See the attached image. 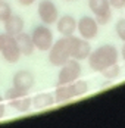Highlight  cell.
Instances as JSON below:
<instances>
[{
    "instance_id": "cell-1",
    "label": "cell",
    "mask_w": 125,
    "mask_h": 128,
    "mask_svg": "<svg viewBox=\"0 0 125 128\" xmlns=\"http://www.w3.org/2000/svg\"><path fill=\"white\" fill-rule=\"evenodd\" d=\"M119 60V52L113 44H103L96 50H91L88 56V66L94 72H102L108 66L118 64Z\"/></svg>"
},
{
    "instance_id": "cell-2",
    "label": "cell",
    "mask_w": 125,
    "mask_h": 128,
    "mask_svg": "<svg viewBox=\"0 0 125 128\" xmlns=\"http://www.w3.org/2000/svg\"><path fill=\"white\" fill-rule=\"evenodd\" d=\"M68 59H71V37H62L49 49V64L60 68Z\"/></svg>"
},
{
    "instance_id": "cell-3",
    "label": "cell",
    "mask_w": 125,
    "mask_h": 128,
    "mask_svg": "<svg viewBox=\"0 0 125 128\" xmlns=\"http://www.w3.org/2000/svg\"><path fill=\"white\" fill-rule=\"evenodd\" d=\"M81 74H82V68H81L80 60L71 58V59H68L60 66V71L58 74V82H56V86L71 84V82L76 81L78 78L81 77Z\"/></svg>"
},
{
    "instance_id": "cell-4",
    "label": "cell",
    "mask_w": 125,
    "mask_h": 128,
    "mask_svg": "<svg viewBox=\"0 0 125 128\" xmlns=\"http://www.w3.org/2000/svg\"><path fill=\"white\" fill-rule=\"evenodd\" d=\"M31 38L34 41L36 49L40 50V52H49V49L52 47V44L54 43V41H53L54 38H53L52 30L49 28V25H44V24L37 25L32 30Z\"/></svg>"
},
{
    "instance_id": "cell-5",
    "label": "cell",
    "mask_w": 125,
    "mask_h": 128,
    "mask_svg": "<svg viewBox=\"0 0 125 128\" xmlns=\"http://www.w3.org/2000/svg\"><path fill=\"white\" fill-rule=\"evenodd\" d=\"M37 15L38 19L41 21V24L44 25H53L56 24L59 15V9L56 6V3L53 0H41L37 6Z\"/></svg>"
},
{
    "instance_id": "cell-6",
    "label": "cell",
    "mask_w": 125,
    "mask_h": 128,
    "mask_svg": "<svg viewBox=\"0 0 125 128\" xmlns=\"http://www.w3.org/2000/svg\"><path fill=\"white\" fill-rule=\"evenodd\" d=\"M2 58L8 62V64H16L21 59V50L18 47L16 38L13 36L4 34L3 32V41H2V47H0Z\"/></svg>"
},
{
    "instance_id": "cell-7",
    "label": "cell",
    "mask_w": 125,
    "mask_h": 128,
    "mask_svg": "<svg viewBox=\"0 0 125 128\" xmlns=\"http://www.w3.org/2000/svg\"><path fill=\"white\" fill-rule=\"evenodd\" d=\"M88 8L94 15L96 21L99 22V25L109 24L112 18V6L109 0H88Z\"/></svg>"
},
{
    "instance_id": "cell-8",
    "label": "cell",
    "mask_w": 125,
    "mask_h": 128,
    "mask_svg": "<svg viewBox=\"0 0 125 128\" xmlns=\"http://www.w3.org/2000/svg\"><path fill=\"white\" fill-rule=\"evenodd\" d=\"M99 22L96 21L94 16H81L76 21V31L80 34V37L86 40H93L97 37L99 34Z\"/></svg>"
},
{
    "instance_id": "cell-9",
    "label": "cell",
    "mask_w": 125,
    "mask_h": 128,
    "mask_svg": "<svg viewBox=\"0 0 125 128\" xmlns=\"http://www.w3.org/2000/svg\"><path fill=\"white\" fill-rule=\"evenodd\" d=\"M91 44L82 37H71V58L76 60H86L91 53Z\"/></svg>"
},
{
    "instance_id": "cell-10",
    "label": "cell",
    "mask_w": 125,
    "mask_h": 128,
    "mask_svg": "<svg viewBox=\"0 0 125 128\" xmlns=\"http://www.w3.org/2000/svg\"><path fill=\"white\" fill-rule=\"evenodd\" d=\"M12 86L19 90H24L26 93H30L36 86V77L31 71L26 69H21L18 72H15V75L12 78Z\"/></svg>"
},
{
    "instance_id": "cell-11",
    "label": "cell",
    "mask_w": 125,
    "mask_h": 128,
    "mask_svg": "<svg viewBox=\"0 0 125 128\" xmlns=\"http://www.w3.org/2000/svg\"><path fill=\"white\" fill-rule=\"evenodd\" d=\"M56 28L62 37H72L76 31V19L72 15L59 16L56 21Z\"/></svg>"
},
{
    "instance_id": "cell-12",
    "label": "cell",
    "mask_w": 125,
    "mask_h": 128,
    "mask_svg": "<svg viewBox=\"0 0 125 128\" xmlns=\"http://www.w3.org/2000/svg\"><path fill=\"white\" fill-rule=\"evenodd\" d=\"M3 28H4V34H9V36H18L19 32H22L25 28V22L22 19V16L19 15H15L12 13L4 22H3Z\"/></svg>"
},
{
    "instance_id": "cell-13",
    "label": "cell",
    "mask_w": 125,
    "mask_h": 128,
    "mask_svg": "<svg viewBox=\"0 0 125 128\" xmlns=\"http://www.w3.org/2000/svg\"><path fill=\"white\" fill-rule=\"evenodd\" d=\"M16 43H18V47L21 50L22 56H32L34 52H36V46H34V41L31 38V34H26V32H19L18 36H15Z\"/></svg>"
},
{
    "instance_id": "cell-14",
    "label": "cell",
    "mask_w": 125,
    "mask_h": 128,
    "mask_svg": "<svg viewBox=\"0 0 125 128\" xmlns=\"http://www.w3.org/2000/svg\"><path fill=\"white\" fill-rule=\"evenodd\" d=\"M54 103H56V99L53 93H38L37 96L32 97V108L37 110L49 109Z\"/></svg>"
},
{
    "instance_id": "cell-15",
    "label": "cell",
    "mask_w": 125,
    "mask_h": 128,
    "mask_svg": "<svg viewBox=\"0 0 125 128\" xmlns=\"http://www.w3.org/2000/svg\"><path fill=\"white\" fill-rule=\"evenodd\" d=\"M54 99H56V103H63V102H69L71 99L76 97L75 96V90L72 82L71 84H63V86H56V90H54Z\"/></svg>"
},
{
    "instance_id": "cell-16",
    "label": "cell",
    "mask_w": 125,
    "mask_h": 128,
    "mask_svg": "<svg viewBox=\"0 0 125 128\" xmlns=\"http://www.w3.org/2000/svg\"><path fill=\"white\" fill-rule=\"evenodd\" d=\"M8 104H9L12 109H15L16 112L25 114V112H30V109L32 108V97H31L30 94H25L22 97L8 100Z\"/></svg>"
},
{
    "instance_id": "cell-17",
    "label": "cell",
    "mask_w": 125,
    "mask_h": 128,
    "mask_svg": "<svg viewBox=\"0 0 125 128\" xmlns=\"http://www.w3.org/2000/svg\"><path fill=\"white\" fill-rule=\"evenodd\" d=\"M102 75L104 80H108V81H110L112 82L113 80H116V78H119L121 75V66L118 64H113L110 66H108L106 69H103L102 71Z\"/></svg>"
},
{
    "instance_id": "cell-18",
    "label": "cell",
    "mask_w": 125,
    "mask_h": 128,
    "mask_svg": "<svg viewBox=\"0 0 125 128\" xmlns=\"http://www.w3.org/2000/svg\"><path fill=\"white\" fill-rule=\"evenodd\" d=\"M72 86H74V90H75V96L76 97H81V96H84V94H87L88 90H90V86H88L87 81H84V80H76L72 82Z\"/></svg>"
},
{
    "instance_id": "cell-19",
    "label": "cell",
    "mask_w": 125,
    "mask_h": 128,
    "mask_svg": "<svg viewBox=\"0 0 125 128\" xmlns=\"http://www.w3.org/2000/svg\"><path fill=\"white\" fill-rule=\"evenodd\" d=\"M25 94H30V93H26L24 90H19L16 88V87H10V88H8L4 91V100L8 102V100H12V99H18V97H22Z\"/></svg>"
},
{
    "instance_id": "cell-20",
    "label": "cell",
    "mask_w": 125,
    "mask_h": 128,
    "mask_svg": "<svg viewBox=\"0 0 125 128\" xmlns=\"http://www.w3.org/2000/svg\"><path fill=\"white\" fill-rule=\"evenodd\" d=\"M12 6L10 3L4 2V0H0V22H4L10 15H12Z\"/></svg>"
},
{
    "instance_id": "cell-21",
    "label": "cell",
    "mask_w": 125,
    "mask_h": 128,
    "mask_svg": "<svg viewBox=\"0 0 125 128\" xmlns=\"http://www.w3.org/2000/svg\"><path fill=\"white\" fill-rule=\"evenodd\" d=\"M115 31H116V36L119 37V40L125 41V19H119L115 25Z\"/></svg>"
},
{
    "instance_id": "cell-22",
    "label": "cell",
    "mask_w": 125,
    "mask_h": 128,
    "mask_svg": "<svg viewBox=\"0 0 125 128\" xmlns=\"http://www.w3.org/2000/svg\"><path fill=\"white\" fill-rule=\"evenodd\" d=\"M112 9H124L125 8V0H109Z\"/></svg>"
},
{
    "instance_id": "cell-23",
    "label": "cell",
    "mask_w": 125,
    "mask_h": 128,
    "mask_svg": "<svg viewBox=\"0 0 125 128\" xmlns=\"http://www.w3.org/2000/svg\"><path fill=\"white\" fill-rule=\"evenodd\" d=\"M4 115H6V103L2 102L0 103V119H2Z\"/></svg>"
},
{
    "instance_id": "cell-24",
    "label": "cell",
    "mask_w": 125,
    "mask_h": 128,
    "mask_svg": "<svg viewBox=\"0 0 125 128\" xmlns=\"http://www.w3.org/2000/svg\"><path fill=\"white\" fill-rule=\"evenodd\" d=\"M34 2H36V0H18V3H19L21 6H31Z\"/></svg>"
},
{
    "instance_id": "cell-25",
    "label": "cell",
    "mask_w": 125,
    "mask_h": 128,
    "mask_svg": "<svg viewBox=\"0 0 125 128\" xmlns=\"http://www.w3.org/2000/svg\"><path fill=\"white\" fill-rule=\"evenodd\" d=\"M121 54H122V58L125 60V41H124V46H122V50H121Z\"/></svg>"
},
{
    "instance_id": "cell-26",
    "label": "cell",
    "mask_w": 125,
    "mask_h": 128,
    "mask_svg": "<svg viewBox=\"0 0 125 128\" xmlns=\"http://www.w3.org/2000/svg\"><path fill=\"white\" fill-rule=\"evenodd\" d=\"M2 41H3V32L0 34V47H2Z\"/></svg>"
},
{
    "instance_id": "cell-27",
    "label": "cell",
    "mask_w": 125,
    "mask_h": 128,
    "mask_svg": "<svg viewBox=\"0 0 125 128\" xmlns=\"http://www.w3.org/2000/svg\"><path fill=\"white\" fill-rule=\"evenodd\" d=\"M2 102H4V97H2V96H0V103Z\"/></svg>"
},
{
    "instance_id": "cell-28",
    "label": "cell",
    "mask_w": 125,
    "mask_h": 128,
    "mask_svg": "<svg viewBox=\"0 0 125 128\" xmlns=\"http://www.w3.org/2000/svg\"><path fill=\"white\" fill-rule=\"evenodd\" d=\"M68 2H72V0H68Z\"/></svg>"
}]
</instances>
